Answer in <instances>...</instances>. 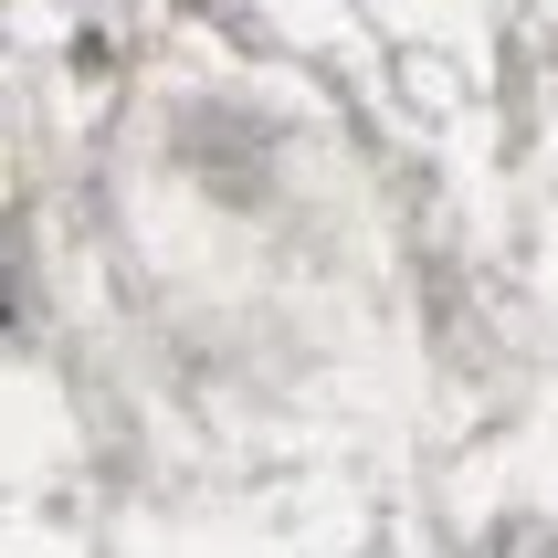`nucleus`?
Returning a JSON list of instances; mask_svg holds the SVG:
<instances>
[]
</instances>
